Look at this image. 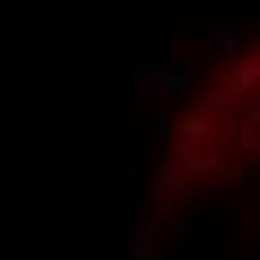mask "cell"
I'll return each instance as SVG.
<instances>
[{
    "mask_svg": "<svg viewBox=\"0 0 260 260\" xmlns=\"http://www.w3.org/2000/svg\"><path fill=\"white\" fill-rule=\"evenodd\" d=\"M184 166H215L224 180L260 175V41H251L184 117Z\"/></svg>",
    "mask_w": 260,
    "mask_h": 260,
    "instance_id": "cell-1",
    "label": "cell"
}]
</instances>
